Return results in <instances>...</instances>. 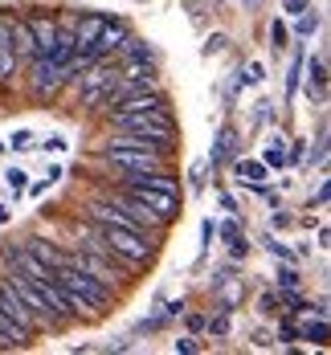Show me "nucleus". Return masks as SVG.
I'll return each instance as SVG.
<instances>
[{"mask_svg":"<svg viewBox=\"0 0 331 355\" xmlns=\"http://www.w3.org/2000/svg\"><path fill=\"white\" fill-rule=\"evenodd\" d=\"M53 282L62 290V298H66V306H70L74 315H86V319H94V315H103L110 306V298H114V290L99 282V278H90L86 270H78V266H58L53 270Z\"/></svg>","mask_w":331,"mask_h":355,"instance_id":"nucleus-1","label":"nucleus"},{"mask_svg":"<svg viewBox=\"0 0 331 355\" xmlns=\"http://www.w3.org/2000/svg\"><path fill=\"white\" fill-rule=\"evenodd\" d=\"M82 245L103 249L110 261H123L127 270H135V266L151 261V253H155V245L147 241V233L119 229V225H94V229H86V241H82Z\"/></svg>","mask_w":331,"mask_h":355,"instance_id":"nucleus-2","label":"nucleus"},{"mask_svg":"<svg viewBox=\"0 0 331 355\" xmlns=\"http://www.w3.org/2000/svg\"><path fill=\"white\" fill-rule=\"evenodd\" d=\"M110 123H114V131L139 135V139H147L151 147H160V151H164L168 139L176 135L168 110H123V114H110Z\"/></svg>","mask_w":331,"mask_h":355,"instance_id":"nucleus-3","label":"nucleus"},{"mask_svg":"<svg viewBox=\"0 0 331 355\" xmlns=\"http://www.w3.org/2000/svg\"><path fill=\"white\" fill-rule=\"evenodd\" d=\"M82 73H86L82 78V103L86 107H110L119 94V70L107 66V58H103V62H90Z\"/></svg>","mask_w":331,"mask_h":355,"instance_id":"nucleus-4","label":"nucleus"},{"mask_svg":"<svg viewBox=\"0 0 331 355\" xmlns=\"http://www.w3.org/2000/svg\"><path fill=\"white\" fill-rule=\"evenodd\" d=\"M110 164L127 176H144V172H164V151L160 147H107Z\"/></svg>","mask_w":331,"mask_h":355,"instance_id":"nucleus-5","label":"nucleus"},{"mask_svg":"<svg viewBox=\"0 0 331 355\" xmlns=\"http://www.w3.org/2000/svg\"><path fill=\"white\" fill-rule=\"evenodd\" d=\"M127 196H135L139 205H147L164 225L176 216V196H172V192H160V188H151V184H144L139 176H127Z\"/></svg>","mask_w":331,"mask_h":355,"instance_id":"nucleus-6","label":"nucleus"},{"mask_svg":"<svg viewBox=\"0 0 331 355\" xmlns=\"http://www.w3.org/2000/svg\"><path fill=\"white\" fill-rule=\"evenodd\" d=\"M0 311H4L8 319L17 322V327H21L25 335H33L37 327H41V319H37L33 311H29V306H25L21 298H17V290H12V286L4 282V278H0Z\"/></svg>","mask_w":331,"mask_h":355,"instance_id":"nucleus-7","label":"nucleus"},{"mask_svg":"<svg viewBox=\"0 0 331 355\" xmlns=\"http://www.w3.org/2000/svg\"><path fill=\"white\" fill-rule=\"evenodd\" d=\"M17 73V53H12V17H0V82Z\"/></svg>","mask_w":331,"mask_h":355,"instance_id":"nucleus-8","label":"nucleus"},{"mask_svg":"<svg viewBox=\"0 0 331 355\" xmlns=\"http://www.w3.org/2000/svg\"><path fill=\"white\" fill-rule=\"evenodd\" d=\"M12 53H17V62H33L37 58L33 33H29V21L25 17H12Z\"/></svg>","mask_w":331,"mask_h":355,"instance_id":"nucleus-9","label":"nucleus"},{"mask_svg":"<svg viewBox=\"0 0 331 355\" xmlns=\"http://www.w3.org/2000/svg\"><path fill=\"white\" fill-rule=\"evenodd\" d=\"M25 21H29V33H33L37 58H41V53H49V45H53V37H58V25H53L49 17H25Z\"/></svg>","mask_w":331,"mask_h":355,"instance_id":"nucleus-10","label":"nucleus"},{"mask_svg":"<svg viewBox=\"0 0 331 355\" xmlns=\"http://www.w3.org/2000/svg\"><path fill=\"white\" fill-rule=\"evenodd\" d=\"M307 90H311L315 98H323V90H328V62H323V58H315V62H311V78H307Z\"/></svg>","mask_w":331,"mask_h":355,"instance_id":"nucleus-11","label":"nucleus"},{"mask_svg":"<svg viewBox=\"0 0 331 355\" xmlns=\"http://www.w3.org/2000/svg\"><path fill=\"white\" fill-rule=\"evenodd\" d=\"M233 147H237V135L225 127V131H221V139H217V147H213V155H209V164H213V168H221V164L233 155Z\"/></svg>","mask_w":331,"mask_h":355,"instance_id":"nucleus-12","label":"nucleus"},{"mask_svg":"<svg viewBox=\"0 0 331 355\" xmlns=\"http://www.w3.org/2000/svg\"><path fill=\"white\" fill-rule=\"evenodd\" d=\"M237 180L262 188V180H266V164H257V159H241V164H237Z\"/></svg>","mask_w":331,"mask_h":355,"instance_id":"nucleus-13","label":"nucleus"},{"mask_svg":"<svg viewBox=\"0 0 331 355\" xmlns=\"http://www.w3.org/2000/svg\"><path fill=\"white\" fill-rule=\"evenodd\" d=\"M262 164H266V168H282V164H287V139H282V135H274V139H270Z\"/></svg>","mask_w":331,"mask_h":355,"instance_id":"nucleus-14","label":"nucleus"},{"mask_svg":"<svg viewBox=\"0 0 331 355\" xmlns=\"http://www.w3.org/2000/svg\"><path fill=\"white\" fill-rule=\"evenodd\" d=\"M0 339H12V343H25L29 335H25V331H21L17 322H12L8 315H4V311H0Z\"/></svg>","mask_w":331,"mask_h":355,"instance_id":"nucleus-15","label":"nucleus"},{"mask_svg":"<svg viewBox=\"0 0 331 355\" xmlns=\"http://www.w3.org/2000/svg\"><path fill=\"white\" fill-rule=\"evenodd\" d=\"M315 29H319V17H315V12H307V17H298V25H294V33H298V37H311Z\"/></svg>","mask_w":331,"mask_h":355,"instance_id":"nucleus-16","label":"nucleus"},{"mask_svg":"<svg viewBox=\"0 0 331 355\" xmlns=\"http://www.w3.org/2000/svg\"><path fill=\"white\" fill-rule=\"evenodd\" d=\"M298 78H303V58H294L291 78H287V94H294V90H298Z\"/></svg>","mask_w":331,"mask_h":355,"instance_id":"nucleus-17","label":"nucleus"},{"mask_svg":"<svg viewBox=\"0 0 331 355\" xmlns=\"http://www.w3.org/2000/svg\"><path fill=\"white\" fill-rule=\"evenodd\" d=\"M29 172H21V168H12V172H8V184H12V192H25V188H29Z\"/></svg>","mask_w":331,"mask_h":355,"instance_id":"nucleus-18","label":"nucleus"},{"mask_svg":"<svg viewBox=\"0 0 331 355\" xmlns=\"http://www.w3.org/2000/svg\"><path fill=\"white\" fill-rule=\"evenodd\" d=\"M209 331H213V335H225V331H229V311H225V306H221L217 319L209 322Z\"/></svg>","mask_w":331,"mask_h":355,"instance_id":"nucleus-19","label":"nucleus"},{"mask_svg":"<svg viewBox=\"0 0 331 355\" xmlns=\"http://www.w3.org/2000/svg\"><path fill=\"white\" fill-rule=\"evenodd\" d=\"M241 78H246V86H257V82H262V66H257V62H250Z\"/></svg>","mask_w":331,"mask_h":355,"instance_id":"nucleus-20","label":"nucleus"},{"mask_svg":"<svg viewBox=\"0 0 331 355\" xmlns=\"http://www.w3.org/2000/svg\"><path fill=\"white\" fill-rule=\"evenodd\" d=\"M274 49H287V25L274 21Z\"/></svg>","mask_w":331,"mask_h":355,"instance_id":"nucleus-21","label":"nucleus"},{"mask_svg":"<svg viewBox=\"0 0 331 355\" xmlns=\"http://www.w3.org/2000/svg\"><path fill=\"white\" fill-rule=\"evenodd\" d=\"M29 139H33V135H29V131H21V135H12V147H29Z\"/></svg>","mask_w":331,"mask_h":355,"instance_id":"nucleus-22","label":"nucleus"},{"mask_svg":"<svg viewBox=\"0 0 331 355\" xmlns=\"http://www.w3.org/2000/svg\"><path fill=\"white\" fill-rule=\"evenodd\" d=\"M282 286H298V274L294 270H282Z\"/></svg>","mask_w":331,"mask_h":355,"instance_id":"nucleus-23","label":"nucleus"},{"mask_svg":"<svg viewBox=\"0 0 331 355\" xmlns=\"http://www.w3.org/2000/svg\"><path fill=\"white\" fill-rule=\"evenodd\" d=\"M307 8V0H287V12H303Z\"/></svg>","mask_w":331,"mask_h":355,"instance_id":"nucleus-24","label":"nucleus"},{"mask_svg":"<svg viewBox=\"0 0 331 355\" xmlns=\"http://www.w3.org/2000/svg\"><path fill=\"white\" fill-rule=\"evenodd\" d=\"M4 220H8V209H4V205H0V225H4Z\"/></svg>","mask_w":331,"mask_h":355,"instance_id":"nucleus-25","label":"nucleus"}]
</instances>
